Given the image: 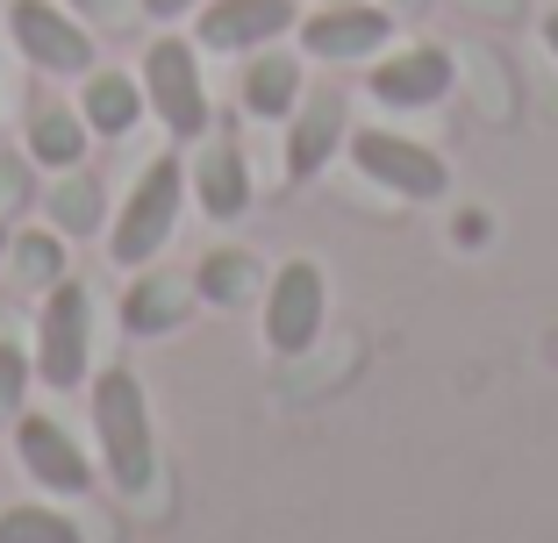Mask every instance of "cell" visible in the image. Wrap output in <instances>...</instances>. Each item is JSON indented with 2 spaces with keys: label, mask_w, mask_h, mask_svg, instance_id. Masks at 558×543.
I'll list each match as a JSON object with an SVG mask.
<instances>
[{
  "label": "cell",
  "mask_w": 558,
  "mask_h": 543,
  "mask_svg": "<svg viewBox=\"0 0 558 543\" xmlns=\"http://www.w3.org/2000/svg\"><path fill=\"white\" fill-rule=\"evenodd\" d=\"M344 150H351V165H359L379 194H395V200H444V194H451V165H444L429 144H415V136L351 129Z\"/></svg>",
  "instance_id": "cell-6"
},
{
  "label": "cell",
  "mask_w": 558,
  "mask_h": 543,
  "mask_svg": "<svg viewBox=\"0 0 558 543\" xmlns=\"http://www.w3.org/2000/svg\"><path fill=\"white\" fill-rule=\"evenodd\" d=\"M544 50H551V58H558V8H551V15H544Z\"/></svg>",
  "instance_id": "cell-25"
},
{
  "label": "cell",
  "mask_w": 558,
  "mask_h": 543,
  "mask_svg": "<svg viewBox=\"0 0 558 543\" xmlns=\"http://www.w3.org/2000/svg\"><path fill=\"white\" fill-rule=\"evenodd\" d=\"M8 44L29 58L36 72H50V79H86L94 72V29H86L72 8H50V0H15L8 8Z\"/></svg>",
  "instance_id": "cell-8"
},
{
  "label": "cell",
  "mask_w": 558,
  "mask_h": 543,
  "mask_svg": "<svg viewBox=\"0 0 558 543\" xmlns=\"http://www.w3.org/2000/svg\"><path fill=\"white\" fill-rule=\"evenodd\" d=\"M15 272L22 280L36 286V294H44L50 280H65V244H58V230H29V236H15Z\"/></svg>",
  "instance_id": "cell-20"
},
{
  "label": "cell",
  "mask_w": 558,
  "mask_h": 543,
  "mask_svg": "<svg viewBox=\"0 0 558 543\" xmlns=\"http://www.w3.org/2000/svg\"><path fill=\"white\" fill-rule=\"evenodd\" d=\"M86 400H94V444L108 465V486L116 494H144L158 479V429H150V394L130 365H100L86 379Z\"/></svg>",
  "instance_id": "cell-1"
},
{
  "label": "cell",
  "mask_w": 558,
  "mask_h": 543,
  "mask_svg": "<svg viewBox=\"0 0 558 543\" xmlns=\"http://www.w3.org/2000/svg\"><path fill=\"white\" fill-rule=\"evenodd\" d=\"M323 322H329L323 264L287 258L272 280H265V294H258V336H265V350H272V358H308L315 336H323Z\"/></svg>",
  "instance_id": "cell-5"
},
{
  "label": "cell",
  "mask_w": 558,
  "mask_h": 543,
  "mask_svg": "<svg viewBox=\"0 0 558 543\" xmlns=\"http://www.w3.org/2000/svg\"><path fill=\"white\" fill-rule=\"evenodd\" d=\"M186 200H194L208 222H244L251 214V165L230 136H201L194 165H186Z\"/></svg>",
  "instance_id": "cell-12"
},
{
  "label": "cell",
  "mask_w": 558,
  "mask_h": 543,
  "mask_svg": "<svg viewBox=\"0 0 558 543\" xmlns=\"http://www.w3.org/2000/svg\"><path fill=\"white\" fill-rule=\"evenodd\" d=\"M29 386H36V358L22 344H0V422L15 429V415L29 408Z\"/></svg>",
  "instance_id": "cell-21"
},
{
  "label": "cell",
  "mask_w": 558,
  "mask_h": 543,
  "mask_svg": "<svg viewBox=\"0 0 558 543\" xmlns=\"http://www.w3.org/2000/svg\"><path fill=\"white\" fill-rule=\"evenodd\" d=\"M351 136L344 122V86H323V94H301V108L287 115V180L308 186L315 172L337 158V144Z\"/></svg>",
  "instance_id": "cell-13"
},
{
  "label": "cell",
  "mask_w": 558,
  "mask_h": 543,
  "mask_svg": "<svg viewBox=\"0 0 558 543\" xmlns=\"http://www.w3.org/2000/svg\"><path fill=\"white\" fill-rule=\"evenodd\" d=\"M144 79L136 72H86L80 79V122L94 136H108V144H122V136H136V122H144Z\"/></svg>",
  "instance_id": "cell-16"
},
{
  "label": "cell",
  "mask_w": 558,
  "mask_h": 543,
  "mask_svg": "<svg viewBox=\"0 0 558 543\" xmlns=\"http://www.w3.org/2000/svg\"><path fill=\"white\" fill-rule=\"evenodd\" d=\"M294 22H301L294 0H201L194 44L208 58H251V50L294 36Z\"/></svg>",
  "instance_id": "cell-9"
},
{
  "label": "cell",
  "mask_w": 558,
  "mask_h": 543,
  "mask_svg": "<svg viewBox=\"0 0 558 543\" xmlns=\"http://www.w3.org/2000/svg\"><path fill=\"white\" fill-rule=\"evenodd\" d=\"M194 272H165V264H144L136 272V286L122 294V330L130 336H165L180 330L186 314H194Z\"/></svg>",
  "instance_id": "cell-14"
},
{
  "label": "cell",
  "mask_w": 558,
  "mask_h": 543,
  "mask_svg": "<svg viewBox=\"0 0 558 543\" xmlns=\"http://www.w3.org/2000/svg\"><path fill=\"white\" fill-rule=\"evenodd\" d=\"M15 458H22V472L58 501L94 494V458H86V451L72 444V429L50 422V415H29V408L15 415Z\"/></svg>",
  "instance_id": "cell-11"
},
{
  "label": "cell",
  "mask_w": 558,
  "mask_h": 543,
  "mask_svg": "<svg viewBox=\"0 0 558 543\" xmlns=\"http://www.w3.org/2000/svg\"><path fill=\"white\" fill-rule=\"evenodd\" d=\"M401 15H387L379 0H337V8H315L294 22V50L315 65H365L395 44Z\"/></svg>",
  "instance_id": "cell-7"
},
{
  "label": "cell",
  "mask_w": 558,
  "mask_h": 543,
  "mask_svg": "<svg viewBox=\"0 0 558 543\" xmlns=\"http://www.w3.org/2000/svg\"><path fill=\"white\" fill-rule=\"evenodd\" d=\"M379 8H387V15H401V22H409V15H429V0H379Z\"/></svg>",
  "instance_id": "cell-24"
},
{
  "label": "cell",
  "mask_w": 558,
  "mask_h": 543,
  "mask_svg": "<svg viewBox=\"0 0 558 543\" xmlns=\"http://www.w3.org/2000/svg\"><path fill=\"white\" fill-rule=\"evenodd\" d=\"M315 8H337V0H315Z\"/></svg>",
  "instance_id": "cell-27"
},
{
  "label": "cell",
  "mask_w": 558,
  "mask_h": 543,
  "mask_svg": "<svg viewBox=\"0 0 558 543\" xmlns=\"http://www.w3.org/2000/svg\"><path fill=\"white\" fill-rule=\"evenodd\" d=\"M180 214H186V165L172 158V150H158V158L130 180L116 222H108V258L130 264V272L158 264L165 244L180 236Z\"/></svg>",
  "instance_id": "cell-2"
},
{
  "label": "cell",
  "mask_w": 558,
  "mask_h": 543,
  "mask_svg": "<svg viewBox=\"0 0 558 543\" xmlns=\"http://www.w3.org/2000/svg\"><path fill=\"white\" fill-rule=\"evenodd\" d=\"M150 22H180V15H201V0H136Z\"/></svg>",
  "instance_id": "cell-23"
},
{
  "label": "cell",
  "mask_w": 558,
  "mask_h": 543,
  "mask_svg": "<svg viewBox=\"0 0 558 543\" xmlns=\"http://www.w3.org/2000/svg\"><path fill=\"white\" fill-rule=\"evenodd\" d=\"M36 386L50 394H80L86 379H94V294L80 280H50L44 300H36Z\"/></svg>",
  "instance_id": "cell-3"
},
{
  "label": "cell",
  "mask_w": 558,
  "mask_h": 543,
  "mask_svg": "<svg viewBox=\"0 0 558 543\" xmlns=\"http://www.w3.org/2000/svg\"><path fill=\"white\" fill-rule=\"evenodd\" d=\"M365 94H373L379 108H395V115H423V108H437V100L451 94V50H437V44L379 50L373 72H365Z\"/></svg>",
  "instance_id": "cell-10"
},
{
  "label": "cell",
  "mask_w": 558,
  "mask_h": 543,
  "mask_svg": "<svg viewBox=\"0 0 558 543\" xmlns=\"http://www.w3.org/2000/svg\"><path fill=\"white\" fill-rule=\"evenodd\" d=\"M0 543H86V536L50 501H22V508H0Z\"/></svg>",
  "instance_id": "cell-18"
},
{
  "label": "cell",
  "mask_w": 558,
  "mask_h": 543,
  "mask_svg": "<svg viewBox=\"0 0 558 543\" xmlns=\"http://www.w3.org/2000/svg\"><path fill=\"white\" fill-rule=\"evenodd\" d=\"M244 286H258V264L244 258V250H215V258H201V272H194V294L201 300H215V308H230V300H244Z\"/></svg>",
  "instance_id": "cell-19"
},
{
  "label": "cell",
  "mask_w": 558,
  "mask_h": 543,
  "mask_svg": "<svg viewBox=\"0 0 558 543\" xmlns=\"http://www.w3.org/2000/svg\"><path fill=\"white\" fill-rule=\"evenodd\" d=\"M65 8L86 22V29H94V22H100V29H122V22L136 15V0H65Z\"/></svg>",
  "instance_id": "cell-22"
},
{
  "label": "cell",
  "mask_w": 558,
  "mask_h": 543,
  "mask_svg": "<svg viewBox=\"0 0 558 543\" xmlns=\"http://www.w3.org/2000/svg\"><path fill=\"white\" fill-rule=\"evenodd\" d=\"M136 79H144V108L158 115L165 144H201V136H208L215 100H208V79H201V44L194 36H158V44L144 50Z\"/></svg>",
  "instance_id": "cell-4"
},
{
  "label": "cell",
  "mask_w": 558,
  "mask_h": 543,
  "mask_svg": "<svg viewBox=\"0 0 558 543\" xmlns=\"http://www.w3.org/2000/svg\"><path fill=\"white\" fill-rule=\"evenodd\" d=\"M86 150H94V129L80 122V108H36L29 115V158L44 172H80Z\"/></svg>",
  "instance_id": "cell-17"
},
{
  "label": "cell",
  "mask_w": 558,
  "mask_h": 543,
  "mask_svg": "<svg viewBox=\"0 0 558 543\" xmlns=\"http://www.w3.org/2000/svg\"><path fill=\"white\" fill-rule=\"evenodd\" d=\"M8 244H15V236H8V222H0V258H8Z\"/></svg>",
  "instance_id": "cell-26"
},
{
  "label": "cell",
  "mask_w": 558,
  "mask_h": 543,
  "mask_svg": "<svg viewBox=\"0 0 558 543\" xmlns=\"http://www.w3.org/2000/svg\"><path fill=\"white\" fill-rule=\"evenodd\" d=\"M301 50H279V44H265V50H251L244 58V79H236V100H244V115L251 122H287L301 108Z\"/></svg>",
  "instance_id": "cell-15"
}]
</instances>
